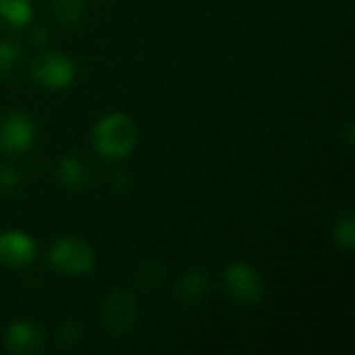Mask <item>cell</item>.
<instances>
[{
	"instance_id": "obj_11",
	"label": "cell",
	"mask_w": 355,
	"mask_h": 355,
	"mask_svg": "<svg viewBox=\"0 0 355 355\" xmlns=\"http://www.w3.org/2000/svg\"><path fill=\"white\" fill-rule=\"evenodd\" d=\"M33 17L31 0H0V23L12 29L25 27Z\"/></svg>"
},
{
	"instance_id": "obj_15",
	"label": "cell",
	"mask_w": 355,
	"mask_h": 355,
	"mask_svg": "<svg viewBox=\"0 0 355 355\" xmlns=\"http://www.w3.org/2000/svg\"><path fill=\"white\" fill-rule=\"evenodd\" d=\"M19 181H21V177H19L17 168L0 164V198L15 193V189L19 187Z\"/></svg>"
},
{
	"instance_id": "obj_17",
	"label": "cell",
	"mask_w": 355,
	"mask_h": 355,
	"mask_svg": "<svg viewBox=\"0 0 355 355\" xmlns=\"http://www.w3.org/2000/svg\"><path fill=\"white\" fill-rule=\"evenodd\" d=\"M46 37H48V31L44 27L33 31V44H46Z\"/></svg>"
},
{
	"instance_id": "obj_7",
	"label": "cell",
	"mask_w": 355,
	"mask_h": 355,
	"mask_svg": "<svg viewBox=\"0 0 355 355\" xmlns=\"http://www.w3.org/2000/svg\"><path fill=\"white\" fill-rule=\"evenodd\" d=\"M37 256V245L31 235L23 231L0 233V264L6 268L29 266Z\"/></svg>"
},
{
	"instance_id": "obj_8",
	"label": "cell",
	"mask_w": 355,
	"mask_h": 355,
	"mask_svg": "<svg viewBox=\"0 0 355 355\" xmlns=\"http://www.w3.org/2000/svg\"><path fill=\"white\" fill-rule=\"evenodd\" d=\"M44 335L33 322H12L4 333V345L10 354L29 355L40 352Z\"/></svg>"
},
{
	"instance_id": "obj_10",
	"label": "cell",
	"mask_w": 355,
	"mask_h": 355,
	"mask_svg": "<svg viewBox=\"0 0 355 355\" xmlns=\"http://www.w3.org/2000/svg\"><path fill=\"white\" fill-rule=\"evenodd\" d=\"M208 277L202 270H187L177 283V300L185 306H193L204 300V295L208 293Z\"/></svg>"
},
{
	"instance_id": "obj_1",
	"label": "cell",
	"mask_w": 355,
	"mask_h": 355,
	"mask_svg": "<svg viewBox=\"0 0 355 355\" xmlns=\"http://www.w3.org/2000/svg\"><path fill=\"white\" fill-rule=\"evenodd\" d=\"M137 144L135 123L121 112L102 116L94 127V146L98 154L106 160L127 158Z\"/></svg>"
},
{
	"instance_id": "obj_4",
	"label": "cell",
	"mask_w": 355,
	"mask_h": 355,
	"mask_svg": "<svg viewBox=\"0 0 355 355\" xmlns=\"http://www.w3.org/2000/svg\"><path fill=\"white\" fill-rule=\"evenodd\" d=\"M100 320H102V327L110 335H125V333H129L135 327V320H137L135 297L129 291H123V289L112 291L104 300V304H102Z\"/></svg>"
},
{
	"instance_id": "obj_9",
	"label": "cell",
	"mask_w": 355,
	"mask_h": 355,
	"mask_svg": "<svg viewBox=\"0 0 355 355\" xmlns=\"http://www.w3.org/2000/svg\"><path fill=\"white\" fill-rule=\"evenodd\" d=\"M56 177L71 191H81L89 183V171L79 156H64L56 166Z\"/></svg>"
},
{
	"instance_id": "obj_14",
	"label": "cell",
	"mask_w": 355,
	"mask_h": 355,
	"mask_svg": "<svg viewBox=\"0 0 355 355\" xmlns=\"http://www.w3.org/2000/svg\"><path fill=\"white\" fill-rule=\"evenodd\" d=\"M21 58V48L12 42H0V73L12 71Z\"/></svg>"
},
{
	"instance_id": "obj_12",
	"label": "cell",
	"mask_w": 355,
	"mask_h": 355,
	"mask_svg": "<svg viewBox=\"0 0 355 355\" xmlns=\"http://www.w3.org/2000/svg\"><path fill=\"white\" fill-rule=\"evenodd\" d=\"M52 15L64 27L77 25L83 15V0H52Z\"/></svg>"
},
{
	"instance_id": "obj_6",
	"label": "cell",
	"mask_w": 355,
	"mask_h": 355,
	"mask_svg": "<svg viewBox=\"0 0 355 355\" xmlns=\"http://www.w3.org/2000/svg\"><path fill=\"white\" fill-rule=\"evenodd\" d=\"M35 141V123L23 112H12L0 123V152L17 156L27 152Z\"/></svg>"
},
{
	"instance_id": "obj_3",
	"label": "cell",
	"mask_w": 355,
	"mask_h": 355,
	"mask_svg": "<svg viewBox=\"0 0 355 355\" xmlns=\"http://www.w3.org/2000/svg\"><path fill=\"white\" fill-rule=\"evenodd\" d=\"M31 77L46 89H64L75 79V62L62 52H46L33 60Z\"/></svg>"
},
{
	"instance_id": "obj_13",
	"label": "cell",
	"mask_w": 355,
	"mask_h": 355,
	"mask_svg": "<svg viewBox=\"0 0 355 355\" xmlns=\"http://www.w3.org/2000/svg\"><path fill=\"white\" fill-rule=\"evenodd\" d=\"M333 239H335V243H337L341 250H345V252L354 250L355 248V218L352 212H347L345 216H341V218L337 220V225H335V231H333Z\"/></svg>"
},
{
	"instance_id": "obj_5",
	"label": "cell",
	"mask_w": 355,
	"mask_h": 355,
	"mask_svg": "<svg viewBox=\"0 0 355 355\" xmlns=\"http://www.w3.org/2000/svg\"><path fill=\"white\" fill-rule=\"evenodd\" d=\"M225 287L227 293L241 304H258L264 295L260 272L245 262H235L225 270Z\"/></svg>"
},
{
	"instance_id": "obj_2",
	"label": "cell",
	"mask_w": 355,
	"mask_h": 355,
	"mask_svg": "<svg viewBox=\"0 0 355 355\" xmlns=\"http://www.w3.org/2000/svg\"><path fill=\"white\" fill-rule=\"evenodd\" d=\"M50 266L64 277H85L96 262L94 250L81 237H62L48 252Z\"/></svg>"
},
{
	"instance_id": "obj_16",
	"label": "cell",
	"mask_w": 355,
	"mask_h": 355,
	"mask_svg": "<svg viewBox=\"0 0 355 355\" xmlns=\"http://www.w3.org/2000/svg\"><path fill=\"white\" fill-rule=\"evenodd\" d=\"M79 339H81V329H79V324L75 320H67V322L60 324V329H58V341L62 345L73 347V345H77Z\"/></svg>"
}]
</instances>
